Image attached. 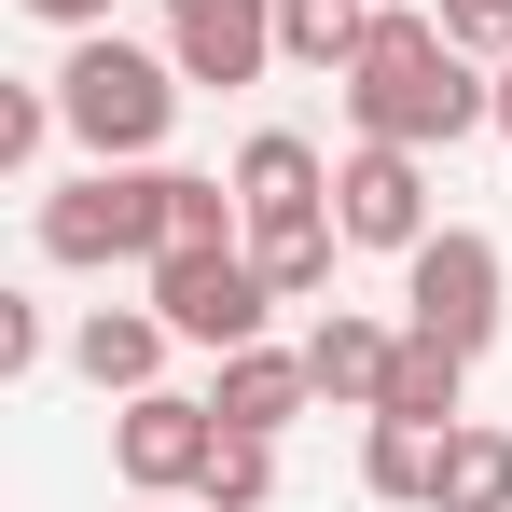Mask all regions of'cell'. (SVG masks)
Segmentation results:
<instances>
[{
  "mask_svg": "<svg viewBox=\"0 0 512 512\" xmlns=\"http://www.w3.org/2000/svg\"><path fill=\"white\" fill-rule=\"evenodd\" d=\"M333 84H346V125L360 139H402V153H443V139L499 125V84H471V56L443 42V14H416V0L374 14V42L346 56Z\"/></svg>",
  "mask_w": 512,
  "mask_h": 512,
  "instance_id": "obj_1",
  "label": "cell"
},
{
  "mask_svg": "<svg viewBox=\"0 0 512 512\" xmlns=\"http://www.w3.org/2000/svg\"><path fill=\"white\" fill-rule=\"evenodd\" d=\"M180 56H139L125 28H84L70 42V70H56V111H70V139H84L97 167H153L167 153V125H180Z\"/></svg>",
  "mask_w": 512,
  "mask_h": 512,
  "instance_id": "obj_2",
  "label": "cell"
},
{
  "mask_svg": "<svg viewBox=\"0 0 512 512\" xmlns=\"http://www.w3.org/2000/svg\"><path fill=\"white\" fill-rule=\"evenodd\" d=\"M499 236H471V222H429L416 250H402V333L457 346V360H485L499 346Z\"/></svg>",
  "mask_w": 512,
  "mask_h": 512,
  "instance_id": "obj_3",
  "label": "cell"
},
{
  "mask_svg": "<svg viewBox=\"0 0 512 512\" xmlns=\"http://www.w3.org/2000/svg\"><path fill=\"white\" fill-rule=\"evenodd\" d=\"M42 263H167V167H84L42 194Z\"/></svg>",
  "mask_w": 512,
  "mask_h": 512,
  "instance_id": "obj_4",
  "label": "cell"
},
{
  "mask_svg": "<svg viewBox=\"0 0 512 512\" xmlns=\"http://www.w3.org/2000/svg\"><path fill=\"white\" fill-rule=\"evenodd\" d=\"M153 305H167V333L208 346V360H222V346H263V319H277L250 236H236V250H167V263H153Z\"/></svg>",
  "mask_w": 512,
  "mask_h": 512,
  "instance_id": "obj_5",
  "label": "cell"
},
{
  "mask_svg": "<svg viewBox=\"0 0 512 512\" xmlns=\"http://www.w3.org/2000/svg\"><path fill=\"white\" fill-rule=\"evenodd\" d=\"M208 457H222V402H194V388H139V402L111 416V471H125L139 499H194Z\"/></svg>",
  "mask_w": 512,
  "mask_h": 512,
  "instance_id": "obj_6",
  "label": "cell"
},
{
  "mask_svg": "<svg viewBox=\"0 0 512 512\" xmlns=\"http://www.w3.org/2000/svg\"><path fill=\"white\" fill-rule=\"evenodd\" d=\"M333 222H346V250H416L429 236V153H402V139H360L333 167Z\"/></svg>",
  "mask_w": 512,
  "mask_h": 512,
  "instance_id": "obj_7",
  "label": "cell"
},
{
  "mask_svg": "<svg viewBox=\"0 0 512 512\" xmlns=\"http://www.w3.org/2000/svg\"><path fill=\"white\" fill-rule=\"evenodd\" d=\"M167 56L180 84H263V56H277V0H167Z\"/></svg>",
  "mask_w": 512,
  "mask_h": 512,
  "instance_id": "obj_8",
  "label": "cell"
},
{
  "mask_svg": "<svg viewBox=\"0 0 512 512\" xmlns=\"http://www.w3.org/2000/svg\"><path fill=\"white\" fill-rule=\"evenodd\" d=\"M236 194H250V236L263 222H319L333 208V167H319V139H291V125H263V139H236Z\"/></svg>",
  "mask_w": 512,
  "mask_h": 512,
  "instance_id": "obj_9",
  "label": "cell"
},
{
  "mask_svg": "<svg viewBox=\"0 0 512 512\" xmlns=\"http://www.w3.org/2000/svg\"><path fill=\"white\" fill-rule=\"evenodd\" d=\"M208 402H222V429H291L319 402V374H305V346H222Z\"/></svg>",
  "mask_w": 512,
  "mask_h": 512,
  "instance_id": "obj_10",
  "label": "cell"
},
{
  "mask_svg": "<svg viewBox=\"0 0 512 512\" xmlns=\"http://www.w3.org/2000/svg\"><path fill=\"white\" fill-rule=\"evenodd\" d=\"M167 305H97L84 333H70V360H84V388H111V402H139L153 374H167Z\"/></svg>",
  "mask_w": 512,
  "mask_h": 512,
  "instance_id": "obj_11",
  "label": "cell"
},
{
  "mask_svg": "<svg viewBox=\"0 0 512 512\" xmlns=\"http://www.w3.org/2000/svg\"><path fill=\"white\" fill-rule=\"evenodd\" d=\"M388 360H402V333H388V319H360V305H333V319L305 333V374H319V402H360V416H374Z\"/></svg>",
  "mask_w": 512,
  "mask_h": 512,
  "instance_id": "obj_12",
  "label": "cell"
},
{
  "mask_svg": "<svg viewBox=\"0 0 512 512\" xmlns=\"http://www.w3.org/2000/svg\"><path fill=\"white\" fill-rule=\"evenodd\" d=\"M443 443H457V429H416V416H374V429H360V485H374V499H388V512H429V485H443Z\"/></svg>",
  "mask_w": 512,
  "mask_h": 512,
  "instance_id": "obj_13",
  "label": "cell"
},
{
  "mask_svg": "<svg viewBox=\"0 0 512 512\" xmlns=\"http://www.w3.org/2000/svg\"><path fill=\"white\" fill-rule=\"evenodd\" d=\"M457 388H471V360H457V346H429V333H402V360H388V388H374V416L457 429Z\"/></svg>",
  "mask_w": 512,
  "mask_h": 512,
  "instance_id": "obj_14",
  "label": "cell"
},
{
  "mask_svg": "<svg viewBox=\"0 0 512 512\" xmlns=\"http://www.w3.org/2000/svg\"><path fill=\"white\" fill-rule=\"evenodd\" d=\"M374 14H388V0H277V56H291V70H346V56L374 42Z\"/></svg>",
  "mask_w": 512,
  "mask_h": 512,
  "instance_id": "obj_15",
  "label": "cell"
},
{
  "mask_svg": "<svg viewBox=\"0 0 512 512\" xmlns=\"http://www.w3.org/2000/svg\"><path fill=\"white\" fill-rule=\"evenodd\" d=\"M333 250H346V222H333V208H319V222H263V236H250V263H263V291H277V305L333 291Z\"/></svg>",
  "mask_w": 512,
  "mask_h": 512,
  "instance_id": "obj_16",
  "label": "cell"
},
{
  "mask_svg": "<svg viewBox=\"0 0 512 512\" xmlns=\"http://www.w3.org/2000/svg\"><path fill=\"white\" fill-rule=\"evenodd\" d=\"M429 512H512V429H471V416H457V443H443V485H429Z\"/></svg>",
  "mask_w": 512,
  "mask_h": 512,
  "instance_id": "obj_17",
  "label": "cell"
},
{
  "mask_svg": "<svg viewBox=\"0 0 512 512\" xmlns=\"http://www.w3.org/2000/svg\"><path fill=\"white\" fill-rule=\"evenodd\" d=\"M194 499H208V512H263V499H277V429H222V457H208Z\"/></svg>",
  "mask_w": 512,
  "mask_h": 512,
  "instance_id": "obj_18",
  "label": "cell"
},
{
  "mask_svg": "<svg viewBox=\"0 0 512 512\" xmlns=\"http://www.w3.org/2000/svg\"><path fill=\"white\" fill-rule=\"evenodd\" d=\"M70 111H56V84H14L0 97V167H42V139H56Z\"/></svg>",
  "mask_w": 512,
  "mask_h": 512,
  "instance_id": "obj_19",
  "label": "cell"
},
{
  "mask_svg": "<svg viewBox=\"0 0 512 512\" xmlns=\"http://www.w3.org/2000/svg\"><path fill=\"white\" fill-rule=\"evenodd\" d=\"M443 42L457 56H512V0H443Z\"/></svg>",
  "mask_w": 512,
  "mask_h": 512,
  "instance_id": "obj_20",
  "label": "cell"
},
{
  "mask_svg": "<svg viewBox=\"0 0 512 512\" xmlns=\"http://www.w3.org/2000/svg\"><path fill=\"white\" fill-rule=\"evenodd\" d=\"M0 374H42V305H0Z\"/></svg>",
  "mask_w": 512,
  "mask_h": 512,
  "instance_id": "obj_21",
  "label": "cell"
},
{
  "mask_svg": "<svg viewBox=\"0 0 512 512\" xmlns=\"http://www.w3.org/2000/svg\"><path fill=\"white\" fill-rule=\"evenodd\" d=\"M28 14H42V28H70V42H84V28H111V0H28Z\"/></svg>",
  "mask_w": 512,
  "mask_h": 512,
  "instance_id": "obj_22",
  "label": "cell"
},
{
  "mask_svg": "<svg viewBox=\"0 0 512 512\" xmlns=\"http://www.w3.org/2000/svg\"><path fill=\"white\" fill-rule=\"evenodd\" d=\"M499 139H512V56H499Z\"/></svg>",
  "mask_w": 512,
  "mask_h": 512,
  "instance_id": "obj_23",
  "label": "cell"
},
{
  "mask_svg": "<svg viewBox=\"0 0 512 512\" xmlns=\"http://www.w3.org/2000/svg\"><path fill=\"white\" fill-rule=\"evenodd\" d=\"M139 512H208V499H139Z\"/></svg>",
  "mask_w": 512,
  "mask_h": 512,
  "instance_id": "obj_24",
  "label": "cell"
}]
</instances>
